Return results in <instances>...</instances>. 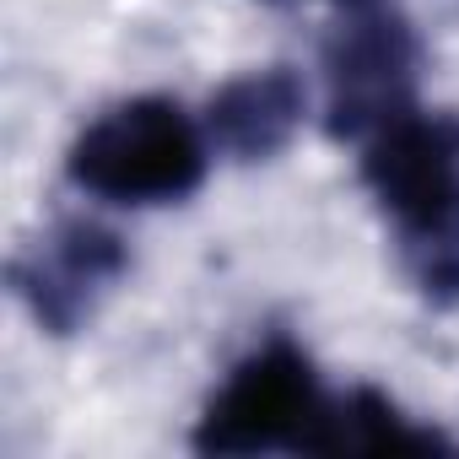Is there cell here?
<instances>
[{
  "label": "cell",
  "mask_w": 459,
  "mask_h": 459,
  "mask_svg": "<svg viewBox=\"0 0 459 459\" xmlns=\"http://www.w3.org/2000/svg\"><path fill=\"white\" fill-rule=\"evenodd\" d=\"M362 184L394 227V249L411 287L459 303V114L405 108L362 141Z\"/></svg>",
  "instance_id": "1"
},
{
  "label": "cell",
  "mask_w": 459,
  "mask_h": 459,
  "mask_svg": "<svg viewBox=\"0 0 459 459\" xmlns=\"http://www.w3.org/2000/svg\"><path fill=\"white\" fill-rule=\"evenodd\" d=\"M341 437V394H330L287 335L255 346L227 384L205 400L195 448L216 459L255 454H335Z\"/></svg>",
  "instance_id": "2"
},
{
  "label": "cell",
  "mask_w": 459,
  "mask_h": 459,
  "mask_svg": "<svg viewBox=\"0 0 459 459\" xmlns=\"http://www.w3.org/2000/svg\"><path fill=\"white\" fill-rule=\"evenodd\" d=\"M211 135L173 98H130L98 114L65 157L82 195L108 205H178L205 184Z\"/></svg>",
  "instance_id": "3"
},
{
  "label": "cell",
  "mask_w": 459,
  "mask_h": 459,
  "mask_svg": "<svg viewBox=\"0 0 459 459\" xmlns=\"http://www.w3.org/2000/svg\"><path fill=\"white\" fill-rule=\"evenodd\" d=\"M416 71H421V44L405 12L389 0L351 6L325 44V119L330 135L341 141H368L384 130L394 114L416 108Z\"/></svg>",
  "instance_id": "4"
},
{
  "label": "cell",
  "mask_w": 459,
  "mask_h": 459,
  "mask_svg": "<svg viewBox=\"0 0 459 459\" xmlns=\"http://www.w3.org/2000/svg\"><path fill=\"white\" fill-rule=\"evenodd\" d=\"M125 271H130V249L114 227L92 216H60L22 249V260L12 265V287L39 330L76 335L103 308V298L125 281Z\"/></svg>",
  "instance_id": "5"
},
{
  "label": "cell",
  "mask_w": 459,
  "mask_h": 459,
  "mask_svg": "<svg viewBox=\"0 0 459 459\" xmlns=\"http://www.w3.org/2000/svg\"><path fill=\"white\" fill-rule=\"evenodd\" d=\"M303 114H308V92H303L298 71L265 65V71L233 76L227 87L211 92L205 135H211V152L233 157V162H265V157L287 152Z\"/></svg>",
  "instance_id": "6"
},
{
  "label": "cell",
  "mask_w": 459,
  "mask_h": 459,
  "mask_svg": "<svg viewBox=\"0 0 459 459\" xmlns=\"http://www.w3.org/2000/svg\"><path fill=\"white\" fill-rule=\"evenodd\" d=\"M351 6H373V0H341V12H351Z\"/></svg>",
  "instance_id": "7"
}]
</instances>
